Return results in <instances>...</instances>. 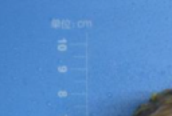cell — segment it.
Listing matches in <instances>:
<instances>
[{"label":"cell","mask_w":172,"mask_h":116,"mask_svg":"<svg viewBox=\"0 0 172 116\" xmlns=\"http://www.w3.org/2000/svg\"><path fill=\"white\" fill-rule=\"evenodd\" d=\"M137 116H172V98L160 95V100L148 104L145 111L139 112Z\"/></svg>","instance_id":"1"}]
</instances>
